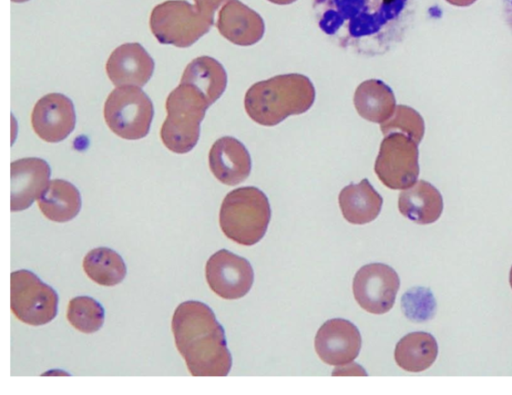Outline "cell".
Segmentation results:
<instances>
[{"mask_svg": "<svg viewBox=\"0 0 512 395\" xmlns=\"http://www.w3.org/2000/svg\"><path fill=\"white\" fill-rule=\"evenodd\" d=\"M320 30L354 53L375 56L400 43L412 20V0H313Z\"/></svg>", "mask_w": 512, "mask_h": 395, "instance_id": "obj_1", "label": "cell"}, {"mask_svg": "<svg viewBox=\"0 0 512 395\" xmlns=\"http://www.w3.org/2000/svg\"><path fill=\"white\" fill-rule=\"evenodd\" d=\"M172 332L177 350L192 376H226L232 366L225 332L212 309L189 300L175 309Z\"/></svg>", "mask_w": 512, "mask_h": 395, "instance_id": "obj_2", "label": "cell"}, {"mask_svg": "<svg viewBox=\"0 0 512 395\" xmlns=\"http://www.w3.org/2000/svg\"><path fill=\"white\" fill-rule=\"evenodd\" d=\"M315 96L314 85L307 76L281 74L250 86L245 93L244 108L255 123L272 127L291 115L307 112Z\"/></svg>", "mask_w": 512, "mask_h": 395, "instance_id": "obj_3", "label": "cell"}, {"mask_svg": "<svg viewBox=\"0 0 512 395\" xmlns=\"http://www.w3.org/2000/svg\"><path fill=\"white\" fill-rule=\"evenodd\" d=\"M228 0H168L156 5L149 25L158 42L185 48L209 32L215 13Z\"/></svg>", "mask_w": 512, "mask_h": 395, "instance_id": "obj_4", "label": "cell"}, {"mask_svg": "<svg viewBox=\"0 0 512 395\" xmlns=\"http://www.w3.org/2000/svg\"><path fill=\"white\" fill-rule=\"evenodd\" d=\"M271 208L267 196L257 187L230 191L222 201L219 224L230 240L244 246L258 243L268 228Z\"/></svg>", "mask_w": 512, "mask_h": 395, "instance_id": "obj_5", "label": "cell"}, {"mask_svg": "<svg viewBox=\"0 0 512 395\" xmlns=\"http://www.w3.org/2000/svg\"><path fill=\"white\" fill-rule=\"evenodd\" d=\"M210 104L194 87L180 83L168 95L167 116L160 129L164 146L171 152L191 151L200 136V124Z\"/></svg>", "mask_w": 512, "mask_h": 395, "instance_id": "obj_6", "label": "cell"}, {"mask_svg": "<svg viewBox=\"0 0 512 395\" xmlns=\"http://www.w3.org/2000/svg\"><path fill=\"white\" fill-rule=\"evenodd\" d=\"M103 115L115 135L126 140H138L148 134L154 109L152 101L140 87L119 86L108 95Z\"/></svg>", "mask_w": 512, "mask_h": 395, "instance_id": "obj_7", "label": "cell"}, {"mask_svg": "<svg viewBox=\"0 0 512 395\" xmlns=\"http://www.w3.org/2000/svg\"><path fill=\"white\" fill-rule=\"evenodd\" d=\"M10 308L25 324L45 325L57 315L58 295L35 273L24 269L13 271L10 275Z\"/></svg>", "mask_w": 512, "mask_h": 395, "instance_id": "obj_8", "label": "cell"}, {"mask_svg": "<svg viewBox=\"0 0 512 395\" xmlns=\"http://www.w3.org/2000/svg\"><path fill=\"white\" fill-rule=\"evenodd\" d=\"M418 143L403 133L384 136L374 164L378 179L388 188L404 190L419 176Z\"/></svg>", "mask_w": 512, "mask_h": 395, "instance_id": "obj_9", "label": "cell"}, {"mask_svg": "<svg viewBox=\"0 0 512 395\" xmlns=\"http://www.w3.org/2000/svg\"><path fill=\"white\" fill-rule=\"evenodd\" d=\"M400 287L396 271L382 263L361 267L353 279V294L357 303L372 314H384L394 305Z\"/></svg>", "mask_w": 512, "mask_h": 395, "instance_id": "obj_10", "label": "cell"}, {"mask_svg": "<svg viewBox=\"0 0 512 395\" xmlns=\"http://www.w3.org/2000/svg\"><path fill=\"white\" fill-rule=\"evenodd\" d=\"M205 277L210 289L228 300L245 296L252 287L254 272L243 257L226 249L215 252L205 266Z\"/></svg>", "mask_w": 512, "mask_h": 395, "instance_id": "obj_11", "label": "cell"}, {"mask_svg": "<svg viewBox=\"0 0 512 395\" xmlns=\"http://www.w3.org/2000/svg\"><path fill=\"white\" fill-rule=\"evenodd\" d=\"M361 335L350 321L340 318L326 321L317 331L315 351L328 365L343 366L352 363L361 349Z\"/></svg>", "mask_w": 512, "mask_h": 395, "instance_id": "obj_12", "label": "cell"}, {"mask_svg": "<svg viewBox=\"0 0 512 395\" xmlns=\"http://www.w3.org/2000/svg\"><path fill=\"white\" fill-rule=\"evenodd\" d=\"M76 114L72 101L61 93H49L34 105L31 125L45 142L63 141L74 130Z\"/></svg>", "mask_w": 512, "mask_h": 395, "instance_id": "obj_13", "label": "cell"}, {"mask_svg": "<svg viewBox=\"0 0 512 395\" xmlns=\"http://www.w3.org/2000/svg\"><path fill=\"white\" fill-rule=\"evenodd\" d=\"M105 69L116 87H143L152 77L154 61L139 43H124L112 51Z\"/></svg>", "mask_w": 512, "mask_h": 395, "instance_id": "obj_14", "label": "cell"}, {"mask_svg": "<svg viewBox=\"0 0 512 395\" xmlns=\"http://www.w3.org/2000/svg\"><path fill=\"white\" fill-rule=\"evenodd\" d=\"M49 164L36 157L18 159L11 163L12 212L29 208L41 196L50 182Z\"/></svg>", "mask_w": 512, "mask_h": 395, "instance_id": "obj_15", "label": "cell"}, {"mask_svg": "<svg viewBox=\"0 0 512 395\" xmlns=\"http://www.w3.org/2000/svg\"><path fill=\"white\" fill-rule=\"evenodd\" d=\"M216 28L229 42L251 46L259 42L265 32L263 18L240 0H228L218 11Z\"/></svg>", "mask_w": 512, "mask_h": 395, "instance_id": "obj_16", "label": "cell"}, {"mask_svg": "<svg viewBox=\"0 0 512 395\" xmlns=\"http://www.w3.org/2000/svg\"><path fill=\"white\" fill-rule=\"evenodd\" d=\"M209 168L221 183L234 186L248 178L252 161L246 147L236 138L217 139L208 154Z\"/></svg>", "mask_w": 512, "mask_h": 395, "instance_id": "obj_17", "label": "cell"}, {"mask_svg": "<svg viewBox=\"0 0 512 395\" xmlns=\"http://www.w3.org/2000/svg\"><path fill=\"white\" fill-rule=\"evenodd\" d=\"M398 209L407 219L417 224H431L443 211V199L436 187L425 180H418L399 194Z\"/></svg>", "mask_w": 512, "mask_h": 395, "instance_id": "obj_18", "label": "cell"}, {"mask_svg": "<svg viewBox=\"0 0 512 395\" xmlns=\"http://www.w3.org/2000/svg\"><path fill=\"white\" fill-rule=\"evenodd\" d=\"M338 202L346 221L362 225L377 218L383 198L365 178L345 186L339 193Z\"/></svg>", "mask_w": 512, "mask_h": 395, "instance_id": "obj_19", "label": "cell"}, {"mask_svg": "<svg viewBox=\"0 0 512 395\" xmlns=\"http://www.w3.org/2000/svg\"><path fill=\"white\" fill-rule=\"evenodd\" d=\"M353 103L363 119L377 124L387 121L397 106L392 89L379 79L361 82L354 92Z\"/></svg>", "mask_w": 512, "mask_h": 395, "instance_id": "obj_20", "label": "cell"}, {"mask_svg": "<svg viewBox=\"0 0 512 395\" xmlns=\"http://www.w3.org/2000/svg\"><path fill=\"white\" fill-rule=\"evenodd\" d=\"M180 83L197 89L212 105L224 93L227 73L223 65L210 56L193 59L184 69Z\"/></svg>", "mask_w": 512, "mask_h": 395, "instance_id": "obj_21", "label": "cell"}, {"mask_svg": "<svg viewBox=\"0 0 512 395\" xmlns=\"http://www.w3.org/2000/svg\"><path fill=\"white\" fill-rule=\"evenodd\" d=\"M37 204L47 219L64 223L78 215L81 209V196L72 183L63 179H54L50 180L37 199Z\"/></svg>", "mask_w": 512, "mask_h": 395, "instance_id": "obj_22", "label": "cell"}, {"mask_svg": "<svg viewBox=\"0 0 512 395\" xmlns=\"http://www.w3.org/2000/svg\"><path fill=\"white\" fill-rule=\"evenodd\" d=\"M438 344L427 332H412L396 344L394 358L397 365L408 372H422L436 360Z\"/></svg>", "mask_w": 512, "mask_h": 395, "instance_id": "obj_23", "label": "cell"}, {"mask_svg": "<svg viewBox=\"0 0 512 395\" xmlns=\"http://www.w3.org/2000/svg\"><path fill=\"white\" fill-rule=\"evenodd\" d=\"M85 274L101 286H115L126 276V265L122 257L107 247L90 250L83 259Z\"/></svg>", "mask_w": 512, "mask_h": 395, "instance_id": "obj_24", "label": "cell"}, {"mask_svg": "<svg viewBox=\"0 0 512 395\" xmlns=\"http://www.w3.org/2000/svg\"><path fill=\"white\" fill-rule=\"evenodd\" d=\"M66 316L76 330L85 334L98 331L104 323V309L89 296L72 298L68 303Z\"/></svg>", "mask_w": 512, "mask_h": 395, "instance_id": "obj_25", "label": "cell"}, {"mask_svg": "<svg viewBox=\"0 0 512 395\" xmlns=\"http://www.w3.org/2000/svg\"><path fill=\"white\" fill-rule=\"evenodd\" d=\"M380 130L384 136L403 133L419 144L424 136L425 126L422 116L415 109L407 105H397L393 115L380 124Z\"/></svg>", "mask_w": 512, "mask_h": 395, "instance_id": "obj_26", "label": "cell"}, {"mask_svg": "<svg viewBox=\"0 0 512 395\" xmlns=\"http://www.w3.org/2000/svg\"><path fill=\"white\" fill-rule=\"evenodd\" d=\"M501 7L504 21L512 33V0H501Z\"/></svg>", "mask_w": 512, "mask_h": 395, "instance_id": "obj_27", "label": "cell"}, {"mask_svg": "<svg viewBox=\"0 0 512 395\" xmlns=\"http://www.w3.org/2000/svg\"><path fill=\"white\" fill-rule=\"evenodd\" d=\"M447 3L457 7H467L475 3L477 0H445Z\"/></svg>", "mask_w": 512, "mask_h": 395, "instance_id": "obj_28", "label": "cell"}, {"mask_svg": "<svg viewBox=\"0 0 512 395\" xmlns=\"http://www.w3.org/2000/svg\"><path fill=\"white\" fill-rule=\"evenodd\" d=\"M267 1H269L273 4H276V5H289V4L294 3L297 0H267Z\"/></svg>", "mask_w": 512, "mask_h": 395, "instance_id": "obj_29", "label": "cell"}, {"mask_svg": "<svg viewBox=\"0 0 512 395\" xmlns=\"http://www.w3.org/2000/svg\"><path fill=\"white\" fill-rule=\"evenodd\" d=\"M509 282H510V286H511V288H512V267H511V269H510Z\"/></svg>", "mask_w": 512, "mask_h": 395, "instance_id": "obj_30", "label": "cell"}, {"mask_svg": "<svg viewBox=\"0 0 512 395\" xmlns=\"http://www.w3.org/2000/svg\"><path fill=\"white\" fill-rule=\"evenodd\" d=\"M12 2H15V3H23V2H26V1H29V0H11Z\"/></svg>", "mask_w": 512, "mask_h": 395, "instance_id": "obj_31", "label": "cell"}]
</instances>
